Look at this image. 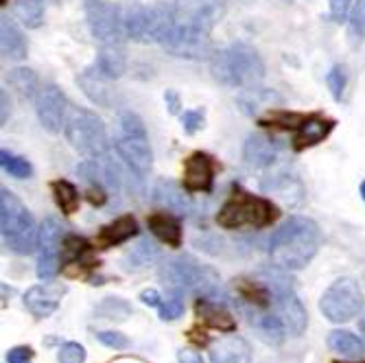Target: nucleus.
Listing matches in <instances>:
<instances>
[{
	"label": "nucleus",
	"instance_id": "f257e3e1",
	"mask_svg": "<svg viewBox=\"0 0 365 363\" xmlns=\"http://www.w3.org/2000/svg\"><path fill=\"white\" fill-rule=\"evenodd\" d=\"M322 245V230L311 217H289L269 239V256L278 270H304Z\"/></svg>",
	"mask_w": 365,
	"mask_h": 363
},
{
	"label": "nucleus",
	"instance_id": "f03ea898",
	"mask_svg": "<svg viewBox=\"0 0 365 363\" xmlns=\"http://www.w3.org/2000/svg\"><path fill=\"white\" fill-rule=\"evenodd\" d=\"M210 71L212 77L227 88L252 90L264 77V61L256 48L237 42L212 53Z\"/></svg>",
	"mask_w": 365,
	"mask_h": 363
},
{
	"label": "nucleus",
	"instance_id": "7ed1b4c3",
	"mask_svg": "<svg viewBox=\"0 0 365 363\" xmlns=\"http://www.w3.org/2000/svg\"><path fill=\"white\" fill-rule=\"evenodd\" d=\"M160 276L164 285H171L175 289L195 293L199 298H219L223 295L221 289V278L219 274L204 262L195 260L192 256H178L169 260L167 265L160 270Z\"/></svg>",
	"mask_w": 365,
	"mask_h": 363
},
{
	"label": "nucleus",
	"instance_id": "20e7f679",
	"mask_svg": "<svg viewBox=\"0 0 365 363\" xmlns=\"http://www.w3.org/2000/svg\"><path fill=\"white\" fill-rule=\"evenodd\" d=\"M0 230H3L5 245L16 254H29L38 247L36 219L18 197L3 188L0 190Z\"/></svg>",
	"mask_w": 365,
	"mask_h": 363
},
{
	"label": "nucleus",
	"instance_id": "39448f33",
	"mask_svg": "<svg viewBox=\"0 0 365 363\" xmlns=\"http://www.w3.org/2000/svg\"><path fill=\"white\" fill-rule=\"evenodd\" d=\"M278 206L267 200L245 190H237L217 213V223L225 230L241 227H267L278 219Z\"/></svg>",
	"mask_w": 365,
	"mask_h": 363
},
{
	"label": "nucleus",
	"instance_id": "423d86ee",
	"mask_svg": "<svg viewBox=\"0 0 365 363\" xmlns=\"http://www.w3.org/2000/svg\"><path fill=\"white\" fill-rule=\"evenodd\" d=\"M71 147L86 158H103L108 153V131L103 121L83 108H71L63 129Z\"/></svg>",
	"mask_w": 365,
	"mask_h": 363
},
{
	"label": "nucleus",
	"instance_id": "0eeeda50",
	"mask_svg": "<svg viewBox=\"0 0 365 363\" xmlns=\"http://www.w3.org/2000/svg\"><path fill=\"white\" fill-rule=\"evenodd\" d=\"M120 136L116 140V151L125 164H129L138 175H147L153 164V153L145 123L134 112H120L118 116Z\"/></svg>",
	"mask_w": 365,
	"mask_h": 363
},
{
	"label": "nucleus",
	"instance_id": "6e6552de",
	"mask_svg": "<svg viewBox=\"0 0 365 363\" xmlns=\"http://www.w3.org/2000/svg\"><path fill=\"white\" fill-rule=\"evenodd\" d=\"M363 305L365 298L359 282H354L352 278H339L324 291L319 300V311L330 322L341 324L356 317L363 311Z\"/></svg>",
	"mask_w": 365,
	"mask_h": 363
},
{
	"label": "nucleus",
	"instance_id": "1a4fd4ad",
	"mask_svg": "<svg viewBox=\"0 0 365 363\" xmlns=\"http://www.w3.org/2000/svg\"><path fill=\"white\" fill-rule=\"evenodd\" d=\"M162 46L167 48L173 57L192 59V61L210 59L215 53L210 31H206L202 26H195V24H188V22H182L178 18H175V24L167 36V40L162 42Z\"/></svg>",
	"mask_w": 365,
	"mask_h": 363
},
{
	"label": "nucleus",
	"instance_id": "9d476101",
	"mask_svg": "<svg viewBox=\"0 0 365 363\" xmlns=\"http://www.w3.org/2000/svg\"><path fill=\"white\" fill-rule=\"evenodd\" d=\"M83 9L94 40L101 44H120L127 38L123 26V7L108 0H86Z\"/></svg>",
	"mask_w": 365,
	"mask_h": 363
},
{
	"label": "nucleus",
	"instance_id": "9b49d317",
	"mask_svg": "<svg viewBox=\"0 0 365 363\" xmlns=\"http://www.w3.org/2000/svg\"><path fill=\"white\" fill-rule=\"evenodd\" d=\"M63 225L55 217H46L38 232V276L51 280L61 270V250H63Z\"/></svg>",
	"mask_w": 365,
	"mask_h": 363
},
{
	"label": "nucleus",
	"instance_id": "f8f14e48",
	"mask_svg": "<svg viewBox=\"0 0 365 363\" xmlns=\"http://www.w3.org/2000/svg\"><path fill=\"white\" fill-rule=\"evenodd\" d=\"M36 112L40 118V125L48 134H61L66 129V121L71 114V103L66 94L57 86H44L36 98Z\"/></svg>",
	"mask_w": 365,
	"mask_h": 363
},
{
	"label": "nucleus",
	"instance_id": "ddd939ff",
	"mask_svg": "<svg viewBox=\"0 0 365 363\" xmlns=\"http://www.w3.org/2000/svg\"><path fill=\"white\" fill-rule=\"evenodd\" d=\"M175 18L212 33L225 16V0H178Z\"/></svg>",
	"mask_w": 365,
	"mask_h": 363
},
{
	"label": "nucleus",
	"instance_id": "4468645a",
	"mask_svg": "<svg viewBox=\"0 0 365 363\" xmlns=\"http://www.w3.org/2000/svg\"><path fill=\"white\" fill-rule=\"evenodd\" d=\"M272 169V167H269ZM260 188L267 195H276L282 202L297 206L304 200V186L291 167H274L267 175L260 180Z\"/></svg>",
	"mask_w": 365,
	"mask_h": 363
},
{
	"label": "nucleus",
	"instance_id": "2eb2a0df",
	"mask_svg": "<svg viewBox=\"0 0 365 363\" xmlns=\"http://www.w3.org/2000/svg\"><path fill=\"white\" fill-rule=\"evenodd\" d=\"M217 164L208 153L195 151L184 164V188L188 193H210L215 186Z\"/></svg>",
	"mask_w": 365,
	"mask_h": 363
},
{
	"label": "nucleus",
	"instance_id": "dca6fc26",
	"mask_svg": "<svg viewBox=\"0 0 365 363\" xmlns=\"http://www.w3.org/2000/svg\"><path fill=\"white\" fill-rule=\"evenodd\" d=\"M112 81L110 77H106L101 71H98V66H90L86 68L79 77H77V83L81 86L83 94L90 98L92 103L101 106V108H112L114 106V90H112Z\"/></svg>",
	"mask_w": 365,
	"mask_h": 363
},
{
	"label": "nucleus",
	"instance_id": "f3484780",
	"mask_svg": "<svg viewBox=\"0 0 365 363\" xmlns=\"http://www.w3.org/2000/svg\"><path fill=\"white\" fill-rule=\"evenodd\" d=\"M278 151H280V145L274 138L262 136V134H252L247 136L243 145V160L254 169H269L278 160Z\"/></svg>",
	"mask_w": 365,
	"mask_h": 363
},
{
	"label": "nucleus",
	"instance_id": "a211bd4d",
	"mask_svg": "<svg viewBox=\"0 0 365 363\" xmlns=\"http://www.w3.org/2000/svg\"><path fill=\"white\" fill-rule=\"evenodd\" d=\"M153 200L175 215H190L195 208L192 197L188 195L184 184L180 186L173 180H160L153 188Z\"/></svg>",
	"mask_w": 365,
	"mask_h": 363
},
{
	"label": "nucleus",
	"instance_id": "6ab92c4d",
	"mask_svg": "<svg viewBox=\"0 0 365 363\" xmlns=\"http://www.w3.org/2000/svg\"><path fill=\"white\" fill-rule=\"evenodd\" d=\"M63 287L59 285H36L31 287L24 295V305L26 309L31 311V315L36 317H48L57 307H59V300L63 295Z\"/></svg>",
	"mask_w": 365,
	"mask_h": 363
},
{
	"label": "nucleus",
	"instance_id": "aec40b11",
	"mask_svg": "<svg viewBox=\"0 0 365 363\" xmlns=\"http://www.w3.org/2000/svg\"><path fill=\"white\" fill-rule=\"evenodd\" d=\"M210 363H252V348L239 335L219 337L210 346Z\"/></svg>",
	"mask_w": 365,
	"mask_h": 363
},
{
	"label": "nucleus",
	"instance_id": "412c9836",
	"mask_svg": "<svg viewBox=\"0 0 365 363\" xmlns=\"http://www.w3.org/2000/svg\"><path fill=\"white\" fill-rule=\"evenodd\" d=\"M333 129H335V121L322 118V116H307L304 123L297 127V134L293 138V149L304 151L309 147H315V145L324 143Z\"/></svg>",
	"mask_w": 365,
	"mask_h": 363
},
{
	"label": "nucleus",
	"instance_id": "4be33fe9",
	"mask_svg": "<svg viewBox=\"0 0 365 363\" xmlns=\"http://www.w3.org/2000/svg\"><path fill=\"white\" fill-rule=\"evenodd\" d=\"M138 235V223L131 215H123L118 219H114L112 223L103 225L101 232L96 237V245L101 250H108V247H114V245H120L129 239H134Z\"/></svg>",
	"mask_w": 365,
	"mask_h": 363
},
{
	"label": "nucleus",
	"instance_id": "5701e85b",
	"mask_svg": "<svg viewBox=\"0 0 365 363\" xmlns=\"http://www.w3.org/2000/svg\"><path fill=\"white\" fill-rule=\"evenodd\" d=\"M147 225L151 230V235L155 239H160L162 243H167L171 247H180L182 245V223L180 219L169 210V213H153L147 219Z\"/></svg>",
	"mask_w": 365,
	"mask_h": 363
},
{
	"label": "nucleus",
	"instance_id": "b1692460",
	"mask_svg": "<svg viewBox=\"0 0 365 363\" xmlns=\"http://www.w3.org/2000/svg\"><path fill=\"white\" fill-rule=\"evenodd\" d=\"M195 315L204 324L217 328V331H223V333H232L237 328V322L230 315V311L225 307H221L219 302H215L212 298H199L195 302Z\"/></svg>",
	"mask_w": 365,
	"mask_h": 363
},
{
	"label": "nucleus",
	"instance_id": "393cba45",
	"mask_svg": "<svg viewBox=\"0 0 365 363\" xmlns=\"http://www.w3.org/2000/svg\"><path fill=\"white\" fill-rule=\"evenodd\" d=\"M0 48H3V55L11 61H22L29 53L24 33L9 18L0 20Z\"/></svg>",
	"mask_w": 365,
	"mask_h": 363
},
{
	"label": "nucleus",
	"instance_id": "a878e982",
	"mask_svg": "<svg viewBox=\"0 0 365 363\" xmlns=\"http://www.w3.org/2000/svg\"><path fill=\"white\" fill-rule=\"evenodd\" d=\"M96 66L106 77L118 79L127 71V55L120 44H101L96 55Z\"/></svg>",
	"mask_w": 365,
	"mask_h": 363
},
{
	"label": "nucleus",
	"instance_id": "bb28decb",
	"mask_svg": "<svg viewBox=\"0 0 365 363\" xmlns=\"http://www.w3.org/2000/svg\"><path fill=\"white\" fill-rule=\"evenodd\" d=\"M51 190H53V197H55V204L59 206V210L63 215H73L79 210V204H81V195L77 190V186L68 180H55L51 182Z\"/></svg>",
	"mask_w": 365,
	"mask_h": 363
},
{
	"label": "nucleus",
	"instance_id": "cd10ccee",
	"mask_svg": "<svg viewBox=\"0 0 365 363\" xmlns=\"http://www.w3.org/2000/svg\"><path fill=\"white\" fill-rule=\"evenodd\" d=\"M14 14L26 29H38L44 22V0H16Z\"/></svg>",
	"mask_w": 365,
	"mask_h": 363
},
{
	"label": "nucleus",
	"instance_id": "c85d7f7f",
	"mask_svg": "<svg viewBox=\"0 0 365 363\" xmlns=\"http://www.w3.org/2000/svg\"><path fill=\"white\" fill-rule=\"evenodd\" d=\"M328 348L344 357H359L365 352V344L350 331H333L328 335Z\"/></svg>",
	"mask_w": 365,
	"mask_h": 363
},
{
	"label": "nucleus",
	"instance_id": "c756f323",
	"mask_svg": "<svg viewBox=\"0 0 365 363\" xmlns=\"http://www.w3.org/2000/svg\"><path fill=\"white\" fill-rule=\"evenodd\" d=\"M9 83H11L14 90H18V94L22 98H38V94H40V90H38L40 79L31 68H14V71H9Z\"/></svg>",
	"mask_w": 365,
	"mask_h": 363
},
{
	"label": "nucleus",
	"instance_id": "7c9ffc66",
	"mask_svg": "<svg viewBox=\"0 0 365 363\" xmlns=\"http://www.w3.org/2000/svg\"><path fill=\"white\" fill-rule=\"evenodd\" d=\"M0 164H3V169H5L11 178H16V180H26V178L33 175L31 162H29L26 158H22V155H16V153L7 151V149L0 151Z\"/></svg>",
	"mask_w": 365,
	"mask_h": 363
},
{
	"label": "nucleus",
	"instance_id": "2f4dec72",
	"mask_svg": "<svg viewBox=\"0 0 365 363\" xmlns=\"http://www.w3.org/2000/svg\"><path fill=\"white\" fill-rule=\"evenodd\" d=\"M348 36L352 46H361L365 42V0L354 3V9L348 20Z\"/></svg>",
	"mask_w": 365,
	"mask_h": 363
},
{
	"label": "nucleus",
	"instance_id": "473e14b6",
	"mask_svg": "<svg viewBox=\"0 0 365 363\" xmlns=\"http://www.w3.org/2000/svg\"><path fill=\"white\" fill-rule=\"evenodd\" d=\"M155 258H158V247L149 239H143L134 250L127 254V262H131L129 267H145V265H149V262H153Z\"/></svg>",
	"mask_w": 365,
	"mask_h": 363
},
{
	"label": "nucleus",
	"instance_id": "72a5a7b5",
	"mask_svg": "<svg viewBox=\"0 0 365 363\" xmlns=\"http://www.w3.org/2000/svg\"><path fill=\"white\" fill-rule=\"evenodd\" d=\"M182 313H184V295H182V289L173 287L167 298H164V302L160 305V317L171 322V319L182 317Z\"/></svg>",
	"mask_w": 365,
	"mask_h": 363
},
{
	"label": "nucleus",
	"instance_id": "f704fd0d",
	"mask_svg": "<svg viewBox=\"0 0 365 363\" xmlns=\"http://www.w3.org/2000/svg\"><path fill=\"white\" fill-rule=\"evenodd\" d=\"M129 313H131V307L118 298H108L96 309V315H101V319H116V322H123Z\"/></svg>",
	"mask_w": 365,
	"mask_h": 363
},
{
	"label": "nucleus",
	"instance_id": "c9c22d12",
	"mask_svg": "<svg viewBox=\"0 0 365 363\" xmlns=\"http://www.w3.org/2000/svg\"><path fill=\"white\" fill-rule=\"evenodd\" d=\"M326 83L330 88V94H333L335 101H341V96H344V90H346V83H348V75H346V68L344 66H333L326 77Z\"/></svg>",
	"mask_w": 365,
	"mask_h": 363
},
{
	"label": "nucleus",
	"instance_id": "e433bc0d",
	"mask_svg": "<svg viewBox=\"0 0 365 363\" xmlns=\"http://www.w3.org/2000/svg\"><path fill=\"white\" fill-rule=\"evenodd\" d=\"M59 363H83L86 361V350L81 344L77 342H68L59 348V354H57Z\"/></svg>",
	"mask_w": 365,
	"mask_h": 363
},
{
	"label": "nucleus",
	"instance_id": "4c0bfd02",
	"mask_svg": "<svg viewBox=\"0 0 365 363\" xmlns=\"http://www.w3.org/2000/svg\"><path fill=\"white\" fill-rule=\"evenodd\" d=\"M204 123H206L204 110H188L182 114V125L186 134H197V131L204 127Z\"/></svg>",
	"mask_w": 365,
	"mask_h": 363
},
{
	"label": "nucleus",
	"instance_id": "58836bf2",
	"mask_svg": "<svg viewBox=\"0 0 365 363\" xmlns=\"http://www.w3.org/2000/svg\"><path fill=\"white\" fill-rule=\"evenodd\" d=\"M96 339L101 342L103 346L114 348V350H125L129 346V339L123 333H116V331H101L96 335Z\"/></svg>",
	"mask_w": 365,
	"mask_h": 363
},
{
	"label": "nucleus",
	"instance_id": "ea45409f",
	"mask_svg": "<svg viewBox=\"0 0 365 363\" xmlns=\"http://www.w3.org/2000/svg\"><path fill=\"white\" fill-rule=\"evenodd\" d=\"M350 3L352 0H330V20L337 22V24L346 22L348 11H350Z\"/></svg>",
	"mask_w": 365,
	"mask_h": 363
},
{
	"label": "nucleus",
	"instance_id": "a19ab883",
	"mask_svg": "<svg viewBox=\"0 0 365 363\" xmlns=\"http://www.w3.org/2000/svg\"><path fill=\"white\" fill-rule=\"evenodd\" d=\"M108 197H110V190L106 186L90 184V188H88V202L92 206H103L108 202Z\"/></svg>",
	"mask_w": 365,
	"mask_h": 363
},
{
	"label": "nucleus",
	"instance_id": "79ce46f5",
	"mask_svg": "<svg viewBox=\"0 0 365 363\" xmlns=\"http://www.w3.org/2000/svg\"><path fill=\"white\" fill-rule=\"evenodd\" d=\"M33 350L29 346H16L7 352V363H31Z\"/></svg>",
	"mask_w": 365,
	"mask_h": 363
},
{
	"label": "nucleus",
	"instance_id": "37998d69",
	"mask_svg": "<svg viewBox=\"0 0 365 363\" xmlns=\"http://www.w3.org/2000/svg\"><path fill=\"white\" fill-rule=\"evenodd\" d=\"M140 300L147 305V307H160L162 305V298H160V293L155 289H145L140 293Z\"/></svg>",
	"mask_w": 365,
	"mask_h": 363
},
{
	"label": "nucleus",
	"instance_id": "c03bdc74",
	"mask_svg": "<svg viewBox=\"0 0 365 363\" xmlns=\"http://www.w3.org/2000/svg\"><path fill=\"white\" fill-rule=\"evenodd\" d=\"M164 101H167V108H169V112L171 114H180V96H178V92L175 90H167V94H164Z\"/></svg>",
	"mask_w": 365,
	"mask_h": 363
},
{
	"label": "nucleus",
	"instance_id": "a18cd8bd",
	"mask_svg": "<svg viewBox=\"0 0 365 363\" xmlns=\"http://www.w3.org/2000/svg\"><path fill=\"white\" fill-rule=\"evenodd\" d=\"M178 361H180V363H206V361L202 359V354L190 352V350H180Z\"/></svg>",
	"mask_w": 365,
	"mask_h": 363
},
{
	"label": "nucleus",
	"instance_id": "49530a36",
	"mask_svg": "<svg viewBox=\"0 0 365 363\" xmlns=\"http://www.w3.org/2000/svg\"><path fill=\"white\" fill-rule=\"evenodd\" d=\"M0 101H3V116H0V121L7 123V116H9V103H7V90L0 92Z\"/></svg>",
	"mask_w": 365,
	"mask_h": 363
},
{
	"label": "nucleus",
	"instance_id": "de8ad7c7",
	"mask_svg": "<svg viewBox=\"0 0 365 363\" xmlns=\"http://www.w3.org/2000/svg\"><path fill=\"white\" fill-rule=\"evenodd\" d=\"M359 195L363 197V202H365V180L361 182V188H359Z\"/></svg>",
	"mask_w": 365,
	"mask_h": 363
},
{
	"label": "nucleus",
	"instance_id": "09e8293b",
	"mask_svg": "<svg viewBox=\"0 0 365 363\" xmlns=\"http://www.w3.org/2000/svg\"><path fill=\"white\" fill-rule=\"evenodd\" d=\"M359 328H361V333L365 335V317H361V322H359Z\"/></svg>",
	"mask_w": 365,
	"mask_h": 363
},
{
	"label": "nucleus",
	"instance_id": "8fccbe9b",
	"mask_svg": "<svg viewBox=\"0 0 365 363\" xmlns=\"http://www.w3.org/2000/svg\"><path fill=\"white\" fill-rule=\"evenodd\" d=\"M9 3V0H0V5H7Z\"/></svg>",
	"mask_w": 365,
	"mask_h": 363
}]
</instances>
